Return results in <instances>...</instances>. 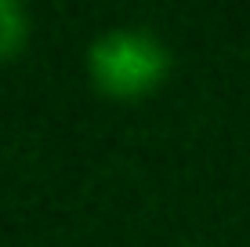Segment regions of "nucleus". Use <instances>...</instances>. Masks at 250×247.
Segmentation results:
<instances>
[{"label":"nucleus","instance_id":"f257e3e1","mask_svg":"<svg viewBox=\"0 0 250 247\" xmlns=\"http://www.w3.org/2000/svg\"><path fill=\"white\" fill-rule=\"evenodd\" d=\"M87 69L105 95L142 98L167 76L170 51L145 29H109L91 44Z\"/></svg>","mask_w":250,"mask_h":247},{"label":"nucleus","instance_id":"f03ea898","mask_svg":"<svg viewBox=\"0 0 250 247\" xmlns=\"http://www.w3.org/2000/svg\"><path fill=\"white\" fill-rule=\"evenodd\" d=\"M25 33H29L25 7L19 0H0V62H7L22 51Z\"/></svg>","mask_w":250,"mask_h":247}]
</instances>
